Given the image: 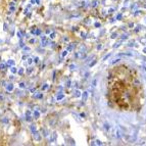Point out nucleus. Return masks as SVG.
<instances>
[{"mask_svg":"<svg viewBox=\"0 0 146 146\" xmlns=\"http://www.w3.org/2000/svg\"><path fill=\"white\" fill-rule=\"evenodd\" d=\"M34 138L36 139L37 141H39L40 139H41V136H40V134L38 133V132H36V131L34 132Z\"/></svg>","mask_w":146,"mask_h":146,"instance_id":"nucleus-1","label":"nucleus"},{"mask_svg":"<svg viewBox=\"0 0 146 146\" xmlns=\"http://www.w3.org/2000/svg\"><path fill=\"white\" fill-rule=\"evenodd\" d=\"M47 43H48V40H47L46 38H43V39H42V46H46Z\"/></svg>","mask_w":146,"mask_h":146,"instance_id":"nucleus-2","label":"nucleus"},{"mask_svg":"<svg viewBox=\"0 0 146 146\" xmlns=\"http://www.w3.org/2000/svg\"><path fill=\"white\" fill-rule=\"evenodd\" d=\"M39 115H40V113H39V111H34V117L35 119H38V117H39Z\"/></svg>","mask_w":146,"mask_h":146,"instance_id":"nucleus-3","label":"nucleus"},{"mask_svg":"<svg viewBox=\"0 0 146 146\" xmlns=\"http://www.w3.org/2000/svg\"><path fill=\"white\" fill-rule=\"evenodd\" d=\"M7 90L8 91H12V90H13V85H12V84H10V85L7 86Z\"/></svg>","mask_w":146,"mask_h":146,"instance_id":"nucleus-4","label":"nucleus"},{"mask_svg":"<svg viewBox=\"0 0 146 146\" xmlns=\"http://www.w3.org/2000/svg\"><path fill=\"white\" fill-rule=\"evenodd\" d=\"M8 66H13V64H15V62H13V61L12 60H8Z\"/></svg>","mask_w":146,"mask_h":146,"instance_id":"nucleus-5","label":"nucleus"},{"mask_svg":"<svg viewBox=\"0 0 146 146\" xmlns=\"http://www.w3.org/2000/svg\"><path fill=\"white\" fill-rule=\"evenodd\" d=\"M32 62H33V59H32V58H28V64H31Z\"/></svg>","mask_w":146,"mask_h":146,"instance_id":"nucleus-6","label":"nucleus"},{"mask_svg":"<svg viewBox=\"0 0 146 146\" xmlns=\"http://www.w3.org/2000/svg\"><path fill=\"white\" fill-rule=\"evenodd\" d=\"M11 72H12L13 74L17 73V68H11Z\"/></svg>","mask_w":146,"mask_h":146,"instance_id":"nucleus-7","label":"nucleus"},{"mask_svg":"<svg viewBox=\"0 0 146 146\" xmlns=\"http://www.w3.org/2000/svg\"><path fill=\"white\" fill-rule=\"evenodd\" d=\"M19 74H20V75H23V74H24V70H23V68H21L20 71H19Z\"/></svg>","mask_w":146,"mask_h":146,"instance_id":"nucleus-8","label":"nucleus"},{"mask_svg":"<svg viewBox=\"0 0 146 146\" xmlns=\"http://www.w3.org/2000/svg\"><path fill=\"white\" fill-rule=\"evenodd\" d=\"M31 129H32V131H33V132H35V131H36V127L32 126V127H31Z\"/></svg>","mask_w":146,"mask_h":146,"instance_id":"nucleus-9","label":"nucleus"},{"mask_svg":"<svg viewBox=\"0 0 146 146\" xmlns=\"http://www.w3.org/2000/svg\"><path fill=\"white\" fill-rule=\"evenodd\" d=\"M5 68V66L4 64H0V70H3V68Z\"/></svg>","mask_w":146,"mask_h":146,"instance_id":"nucleus-10","label":"nucleus"},{"mask_svg":"<svg viewBox=\"0 0 146 146\" xmlns=\"http://www.w3.org/2000/svg\"><path fill=\"white\" fill-rule=\"evenodd\" d=\"M20 87H21V88H25V84H24V83H21V84H20Z\"/></svg>","mask_w":146,"mask_h":146,"instance_id":"nucleus-11","label":"nucleus"},{"mask_svg":"<svg viewBox=\"0 0 146 146\" xmlns=\"http://www.w3.org/2000/svg\"><path fill=\"white\" fill-rule=\"evenodd\" d=\"M10 10H11V11H15V7H13V5H11V7H10Z\"/></svg>","mask_w":146,"mask_h":146,"instance_id":"nucleus-12","label":"nucleus"},{"mask_svg":"<svg viewBox=\"0 0 146 146\" xmlns=\"http://www.w3.org/2000/svg\"><path fill=\"white\" fill-rule=\"evenodd\" d=\"M35 2H36V3H37V4H38V3H39V2H40V0H35Z\"/></svg>","mask_w":146,"mask_h":146,"instance_id":"nucleus-13","label":"nucleus"}]
</instances>
